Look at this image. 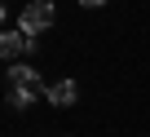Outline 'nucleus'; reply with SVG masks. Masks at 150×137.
Returning <instances> with one entry per match:
<instances>
[{
    "label": "nucleus",
    "mask_w": 150,
    "mask_h": 137,
    "mask_svg": "<svg viewBox=\"0 0 150 137\" xmlns=\"http://www.w3.org/2000/svg\"><path fill=\"white\" fill-rule=\"evenodd\" d=\"M53 5L49 0H31V5L22 9V18H18V31H27V35H40V31H49L53 27Z\"/></svg>",
    "instance_id": "f257e3e1"
},
{
    "label": "nucleus",
    "mask_w": 150,
    "mask_h": 137,
    "mask_svg": "<svg viewBox=\"0 0 150 137\" xmlns=\"http://www.w3.org/2000/svg\"><path fill=\"white\" fill-rule=\"evenodd\" d=\"M31 49H35V35H27V31L0 35V57H5V62H13V57H22V53H31Z\"/></svg>",
    "instance_id": "f03ea898"
},
{
    "label": "nucleus",
    "mask_w": 150,
    "mask_h": 137,
    "mask_svg": "<svg viewBox=\"0 0 150 137\" xmlns=\"http://www.w3.org/2000/svg\"><path fill=\"white\" fill-rule=\"evenodd\" d=\"M44 97H49L53 106H75L80 84H75V80H53V84H44Z\"/></svg>",
    "instance_id": "7ed1b4c3"
},
{
    "label": "nucleus",
    "mask_w": 150,
    "mask_h": 137,
    "mask_svg": "<svg viewBox=\"0 0 150 137\" xmlns=\"http://www.w3.org/2000/svg\"><path fill=\"white\" fill-rule=\"evenodd\" d=\"M9 84H22V89H40V71H31V66H9Z\"/></svg>",
    "instance_id": "20e7f679"
},
{
    "label": "nucleus",
    "mask_w": 150,
    "mask_h": 137,
    "mask_svg": "<svg viewBox=\"0 0 150 137\" xmlns=\"http://www.w3.org/2000/svg\"><path fill=\"white\" fill-rule=\"evenodd\" d=\"M31 97H35V89H22V84H9V106L27 111V106H31Z\"/></svg>",
    "instance_id": "39448f33"
},
{
    "label": "nucleus",
    "mask_w": 150,
    "mask_h": 137,
    "mask_svg": "<svg viewBox=\"0 0 150 137\" xmlns=\"http://www.w3.org/2000/svg\"><path fill=\"white\" fill-rule=\"evenodd\" d=\"M80 5H88V9H97V5H106V0H80Z\"/></svg>",
    "instance_id": "423d86ee"
},
{
    "label": "nucleus",
    "mask_w": 150,
    "mask_h": 137,
    "mask_svg": "<svg viewBox=\"0 0 150 137\" xmlns=\"http://www.w3.org/2000/svg\"><path fill=\"white\" fill-rule=\"evenodd\" d=\"M0 22H5V5H0Z\"/></svg>",
    "instance_id": "0eeeda50"
}]
</instances>
